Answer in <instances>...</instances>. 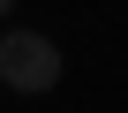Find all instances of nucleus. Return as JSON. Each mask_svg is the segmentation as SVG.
<instances>
[{"label":"nucleus","mask_w":128,"mask_h":113,"mask_svg":"<svg viewBox=\"0 0 128 113\" xmlns=\"http://www.w3.org/2000/svg\"><path fill=\"white\" fill-rule=\"evenodd\" d=\"M0 83L8 90H53L60 83V45L38 30H0Z\"/></svg>","instance_id":"obj_1"},{"label":"nucleus","mask_w":128,"mask_h":113,"mask_svg":"<svg viewBox=\"0 0 128 113\" xmlns=\"http://www.w3.org/2000/svg\"><path fill=\"white\" fill-rule=\"evenodd\" d=\"M8 8H15V0H0V15H8Z\"/></svg>","instance_id":"obj_2"}]
</instances>
